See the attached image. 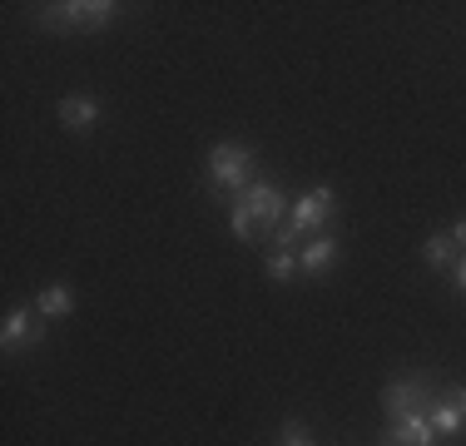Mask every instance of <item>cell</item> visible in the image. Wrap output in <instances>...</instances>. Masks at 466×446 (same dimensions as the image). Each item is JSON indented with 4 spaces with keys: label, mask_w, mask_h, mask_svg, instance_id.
I'll return each mask as SVG.
<instances>
[{
    "label": "cell",
    "mask_w": 466,
    "mask_h": 446,
    "mask_svg": "<svg viewBox=\"0 0 466 446\" xmlns=\"http://www.w3.org/2000/svg\"><path fill=\"white\" fill-rule=\"evenodd\" d=\"M283 194L273 184H248L233 204V233L238 238H268L283 228Z\"/></svg>",
    "instance_id": "1"
},
{
    "label": "cell",
    "mask_w": 466,
    "mask_h": 446,
    "mask_svg": "<svg viewBox=\"0 0 466 446\" xmlns=\"http://www.w3.org/2000/svg\"><path fill=\"white\" fill-rule=\"evenodd\" d=\"M115 10L119 5H109V0H70V5H46L40 20L55 30H95V25H109Z\"/></svg>",
    "instance_id": "2"
},
{
    "label": "cell",
    "mask_w": 466,
    "mask_h": 446,
    "mask_svg": "<svg viewBox=\"0 0 466 446\" xmlns=\"http://www.w3.org/2000/svg\"><path fill=\"white\" fill-rule=\"evenodd\" d=\"M248 169H253V154L243 149V144H214V149H208V178H214L218 188L243 194V188H248Z\"/></svg>",
    "instance_id": "3"
},
{
    "label": "cell",
    "mask_w": 466,
    "mask_h": 446,
    "mask_svg": "<svg viewBox=\"0 0 466 446\" xmlns=\"http://www.w3.org/2000/svg\"><path fill=\"white\" fill-rule=\"evenodd\" d=\"M431 401H437V397L427 392V382H421V377H397V382L382 387V407L392 411V421H402V417H427Z\"/></svg>",
    "instance_id": "4"
},
{
    "label": "cell",
    "mask_w": 466,
    "mask_h": 446,
    "mask_svg": "<svg viewBox=\"0 0 466 446\" xmlns=\"http://www.w3.org/2000/svg\"><path fill=\"white\" fill-rule=\"evenodd\" d=\"M332 204H338V198H332V188H313V194H303L293 204V218H288V228L298 233V238H303L308 228H323V223L332 218Z\"/></svg>",
    "instance_id": "5"
},
{
    "label": "cell",
    "mask_w": 466,
    "mask_h": 446,
    "mask_svg": "<svg viewBox=\"0 0 466 446\" xmlns=\"http://www.w3.org/2000/svg\"><path fill=\"white\" fill-rule=\"evenodd\" d=\"M427 421L437 431H461L466 427V387H447V392H441L437 401H431V411H427Z\"/></svg>",
    "instance_id": "6"
},
{
    "label": "cell",
    "mask_w": 466,
    "mask_h": 446,
    "mask_svg": "<svg viewBox=\"0 0 466 446\" xmlns=\"http://www.w3.org/2000/svg\"><path fill=\"white\" fill-rule=\"evenodd\" d=\"M382 446H437V427H431L427 417H402L387 427Z\"/></svg>",
    "instance_id": "7"
},
{
    "label": "cell",
    "mask_w": 466,
    "mask_h": 446,
    "mask_svg": "<svg viewBox=\"0 0 466 446\" xmlns=\"http://www.w3.org/2000/svg\"><path fill=\"white\" fill-rule=\"evenodd\" d=\"M95 119H99V105H95L90 95H70V99H60V125H65V129L85 134V129H95Z\"/></svg>",
    "instance_id": "8"
},
{
    "label": "cell",
    "mask_w": 466,
    "mask_h": 446,
    "mask_svg": "<svg viewBox=\"0 0 466 446\" xmlns=\"http://www.w3.org/2000/svg\"><path fill=\"white\" fill-rule=\"evenodd\" d=\"M35 342L40 338V322L35 318H30V312L25 308H10L5 312V328H0V342H5V348H15V342Z\"/></svg>",
    "instance_id": "9"
},
{
    "label": "cell",
    "mask_w": 466,
    "mask_h": 446,
    "mask_svg": "<svg viewBox=\"0 0 466 446\" xmlns=\"http://www.w3.org/2000/svg\"><path fill=\"white\" fill-rule=\"evenodd\" d=\"M332 253H338V238H313L303 253H298V268H303V273H323V268L332 263Z\"/></svg>",
    "instance_id": "10"
},
{
    "label": "cell",
    "mask_w": 466,
    "mask_h": 446,
    "mask_svg": "<svg viewBox=\"0 0 466 446\" xmlns=\"http://www.w3.org/2000/svg\"><path fill=\"white\" fill-rule=\"evenodd\" d=\"M70 312H75V293L65 283H50L40 293V318H70Z\"/></svg>",
    "instance_id": "11"
},
{
    "label": "cell",
    "mask_w": 466,
    "mask_h": 446,
    "mask_svg": "<svg viewBox=\"0 0 466 446\" xmlns=\"http://www.w3.org/2000/svg\"><path fill=\"white\" fill-rule=\"evenodd\" d=\"M427 258L437 268L457 263V243H451V233H437V238H427Z\"/></svg>",
    "instance_id": "12"
},
{
    "label": "cell",
    "mask_w": 466,
    "mask_h": 446,
    "mask_svg": "<svg viewBox=\"0 0 466 446\" xmlns=\"http://www.w3.org/2000/svg\"><path fill=\"white\" fill-rule=\"evenodd\" d=\"M293 273H298V258H293V253H273V258H268V278H273V283H288Z\"/></svg>",
    "instance_id": "13"
},
{
    "label": "cell",
    "mask_w": 466,
    "mask_h": 446,
    "mask_svg": "<svg viewBox=\"0 0 466 446\" xmlns=\"http://www.w3.org/2000/svg\"><path fill=\"white\" fill-rule=\"evenodd\" d=\"M283 446H313V437L303 431V421H283Z\"/></svg>",
    "instance_id": "14"
},
{
    "label": "cell",
    "mask_w": 466,
    "mask_h": 446,
    "mask_svg": "<svg viewBox=\"0 0 466 446\" xmlns=\"http://www.w3.org/2000/svg\"><path fill=\"white\" fill-rule=\"evenodd\" d=\"M451 243H457V248H466V218L457 223V228H451Z\"/></svg>",
    "instance_id": "15"
},
{
    "label": "cell",
    "mask_w": 466,
    "mask_h": 446,
    "mask_svg": "<svg viewBox=\"0 0 466 446\" xmlns=\"http://www.w3.org/2000/svg\"><path fill=\"white\" fill-rule=\"evenodd\" d=\"M457 288L466 293V258H457Z\"/></svg>",
    "instance_id": "16"
}]
</instances>
